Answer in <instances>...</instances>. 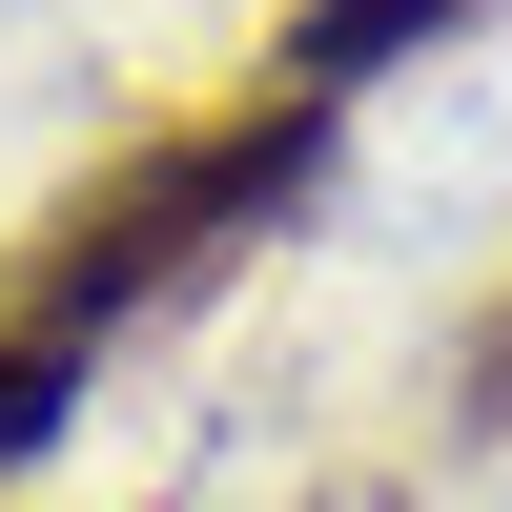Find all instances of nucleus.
<instances>
[{"label": "nucleus", "instance_id": "nucleus-1", "mask_svg": "<svg viewBox=\"0 0 512 512\" xmlns=\"http://www.w3.org/2000/svg\"><path fill=\"white\" fill-rule=\"evenodd\" d=\"M308 164H328V103H308V82H246V103H205V123H144L123 164H82V185L21 226V267H0V328H41V349L82 369L103 328L185 308L226 246H267Z\"/></svg>", "mask_w": 512, "mask_h": 512}, {"label": "nucleus", "instance_id": "nucleus-2", "mask_svg": "<svg viewBox=\"0 0 512 512\" xmlns=\"http://www.w3.org/2000/svg\"><path fill=\"white\" fill-rule=\"evenodd\" d=\"M431 21H472V0H308V21H287V82L328 103V82H369V62H410Z\"/></svg>", "mask_w": 512, "mask_h": 512}, {"label": "nucleus", "instance_id": "nucleus-3", "mask_svg": "<svg viewBox=\"0 0 512 512\" xmlns=\"http://www.w3.org/2000/svg\"><path fill=\"white\" fill-rule=\"evenodd\" d=\"M62 390H82V369H62V349H41V328H0V472H21V451H41V431H62Z\"/></svg>", "mask_w": 512, "mask_h": 512}, {"label": "nucleus", "instance_id": "nucleus-4", "mask_svg": "<svg viewBox=\"0 0 512 512\" xmlns=\"http://www.w3.org/2000/svg\"><path fill=\"white\" fill-rule=\"evenodd\" d=\"M472 431H512V308L472 328Z\"/></svg>", "mask_w": 512, "mask_h": 512}]
</instances>
